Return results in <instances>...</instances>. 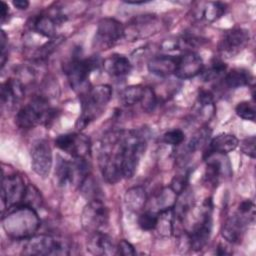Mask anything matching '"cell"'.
Returning <instances> with one entry per match:
<instances>
[{"mask_svg":"<svg viewBox=\"0 0 256 256\" xmlns=\"http://www.w3.org/2000/svg\"><path fill=\"white\" fill-rule=\"evenodd\" d=\"M212 200L207 198L201 208L198 222L193 229L186 234L187 244L194 251L202 250L208 243L212 231Z\"/></svg>","mask_w":256,"mask_h":256,"instance_id":"cell-8","label":"cell"},{"mask_svg":"<svg viewBox=\"0 0 256 256\" xmlns=\"http://www.w3.org/2000/svg\"><path fill=\"white\" fill-rule=\"evenodd\" d=\"M251 73L243 68H235L229 71L224 77V82L229 88H239L248 86L252 82Z\"/></svg>","mask_w":256,"mask_h":256,"instance_id":"cell-27","label":"cell"},{"mask_svg":"<svg viewBox=\"0 0 256 256\" xmlns=\"http://www.w3.org/2000/svg\"><path fill=\"white\" fill-rule=\"evenodd\" d=\"M12 4L19 10H25L29 6V1H27V0H14V1H12Z\"/></svg>","mask_w":256,"mask_h":256,"instance_id":"cell-43","label":"cell"},{"mask_svg":"<svg viewBox=\"0 0 256 256\" xmlns=\"http://www.w3.org/2000/svg\"><path fill=\"white\" fill-rule=\"evenodd\" d=\"M216 254H218V255H226V254H230V252H228L227 248L224 247L223 245H219L218 248H217Z\"/></svg>","mask_w":256,"mask_h":256,"instance_id":"cell-44","label":"cell"},{"mask_svg":"<svg viewBox=\"0 0 256 256\" xmlns=\"http://www.w3.org/2000/svg\"><path fill=\"white\" fill-rule=\"evenodd\" d=\"M187 183H188V176H186V175L175 176L172 179V181H171L170 188L178 196V195H180L182 192H184L186 190Z\"/></svg>","mask_w":256,"mask_h":256,"instance_id":"cell-38","label":"cell"},{"mask_svg":"<svg viewBox=\"0 0 256 256\" xmlns=\"http://www.w3.org/2000/svg\"><path fill=\"white\" fill-rule=\"evenodd\" d=\"M30 155L33 171L45 179L49 175L53 163L52 150L49 143L44 139L37 140L32 145Z\"/></svg>","mask_w":256,"mask_h":256,"instance_id":"cell-16","label":"cell"},{"mask_svg":"<svg viewBox=\"0 0 256 256\" xmlns=\"http://www.w3.org/2000/svg\"><path fill=\"white\" fill-rule=\"evenodd\" d=\"M124 37V25L115 18H102L97 25L93 46L99 50L109 49Z\"/></svg>","mask_w":256,"mask_h":256,"instance_id":"cell-12","label":"cell"},{"mask_svg":"<svg viewBox=\"0 0 256 256\" xmlns=\"http://www.w3.org/2000/svg\"><path fill=\"white\" fill-rule=\"evenodd\" d=\"M158 222V213L146 211L140 214L138 218V225L142 230L152 231L156 229Z\"/></svg>","mask_w":256,"mask_h":256,"instance_id":"cell-33","label":"cell"},{"mask_svg":"<svg viewBox=\"0 0 256 256\" xmlns=\"http://www.w3.org/2000/svg\"><path fill=\"white\" fill-rule=\"evenodd\" d=\"M161 28V20L155 14H142L133 17L124 26V37L128 41H138L150 37Z\"/></svg>","mask_w":256,"mask_h":256,"instance_id":"cell-10","label":"cell"},{"mask_svg":"<svg viewBox=\"0 0 256 256\" xmlns=\"http://www.w3.org/2000/svg\"><path fill=\"white\" fill-rule=\"evenodd\" d=\"M185 139V134L181 129H172L163 135V141L171 146L180 145Z\"/></svg>","mask_w":256,"mask_h":256,"instance_id":"cell-37","label":"cell"},{"mask_svg":"<svg viewBox=\"0 0 256 256\" xmlns=\"http://www.w3.org/2000/svg\"><path fill=\"white\" fill-rule=\"evenodd\" d=\"M146 145L147 139L143 131L123 130L122 172L124 179H129L135 174Z\"/></svg>","mask_w":256,"mask_h":256,"instance_id":"cell-5","label":"cell"},{"mask_svg":"<svg viewBox=\"0 0 256 256\" xmlns=\"http://www.w3.org/2000/svg\"><path fill=\"white\" fill-rule=\"evenodd\" d=\"M54 116L55 110L51 108L48 100L42 96H36L18 110L15 123L19 128L28 130L41 124H48Z\"/></svg>","mask_w":256,"mask_h":256,"instance_id":"cell-4","label":"cell"},{"mask_svg":"<svg viewBox=\"0 0 256 256\" xmlns=\"http://www.w3.org/2000/svg\"><path fill=\"white\" fill-rule=\"evenodd\" d=\"M27 185L23 177L13 173L2 176L1 182V202L2 212L10 207L20 205L23 202Z\"/></svg>","mask_w":256,"mask_h":256,"instance_id":"cell-13","label":"cell"},{"mask_svg":"<svg viewBox=\"0 0 256 256\" xmlns=\"http://www.w3.org/2000/svg\"><path fill=\"white\" fill-rule=\"evenodd\" d=\"M2 224L8 236L24 240L35 235L40 227V218L34 208L20 204L7 209V214L2 216Z\"/></svg>","mask_w":256,"mask_h":256,"instance_id":"cell-2","label":"cell"},{"mask_svg":"<svg viewBox=\"0 0 256 256\" xmlns=\"http://www.w3.org/2000/svg\"><path fill=\"white\" fill-rule=\"evenodd\" d=\"M255 144H256L255 136H250L241 142V144H240L241 151L245 155L254 159L255 158Z\"/></svg>","mask_w":256,"mask_h":256,"instance_id":"cell-39","label":"cell"},{"mask_svg":"<svg viewBox=\"0 0 256 256\" xmlns=\"http://www.w3.org/2000/svg\"><path fill=\"white\" fill-rule=\"evenodd\" d=\"M100 65L97 57L81 58L74 56L63 64V71L67 76L70 86L74 90L84 88L90 73Z\"/></svg>","mask_w":256,"mask_h":256,"instance_id":"cell-9","label":"cell"},{"mask_svg":"<svg viewBox=\"0 0 256 256\" xmlns=\"http://www.w3.org/2000/svg\"><path fill=\"white\" fill-rule=\"evenodd\" d=\"M22 253L25 255H69L71 251L70 243L60 237L40 234L33 235L23 240Z\"/></svg>","mask_w":256,"mask_h":256,"instance_id":"cell-6","label":"cell"},{"mask_svg":"<svg viewBox=\"0 0 256 256\" xmlns=\"http://www.w3.org/2000/svg\"><path fill=\"white\" fill-rule=\"evenodd\" d=\"M146 86L132 85L123 89L120 93V101L125 106H133L142 102Z\"/></svg>","mask_w":256,"mask_h":256,"instance_id":"cell-29","label":"cell"},{"mask_svg":"<svg viewBox=\"0 0 256 256\" xmlns=\"http://www.w3.org/2000/svg\"><path fill=\"white\" fill-rule=\"evenodd\" d=\"M179 56L174 55H158L149 60L147 67L149 72L160 77L175 74Z\"/></svg>","mask_w":256,"mask_h":256,"instance_id":"cell-21","label":"cell"},{"mask_svg":"<svg viewBox=\"0 0 256 256\" xmlns=\"http://www.w3.org/2000/svg\"><path fill=\"white\" fill-rule=\"evenodd\" d=\"M81 224L88 233L104 232L109 223V211L100 199L89 200L81 213Z\"/></svg>","mask_w":256,"mask_h":256,"instance_id":"cell-11","label":"cell"},{"mask_svg":"<svg viewBox=\"0 0 256 256\" xmlns=\"http://www.w3.org/2000/svg\"><path fill=\"white\" fill-rule=\"evenodd\" d=\"M249 40L250 34L247 29L231 28L223 33L218 44V50L225 57H233L247 46Z\"/></svg>","mask_w":256,"mask_h":256,"instance_id":"cell-15","label":"cell"},{"mask_svg":"<svg viewBox=\"0 0 256 256\" xmlns=\"http://www.w3.org/2000/svg\"><path fill=\"white\" fill-rule=\"evenodd\" d=\"M210 135H211V130L207 127H203L201 129H199L197 132L194 133V135L191 137L189 143H188V150L190 152H194V151H197L201 148H203L209 138H210Z\"/></svg>","mask_w":256,"mask_h":256,"instance_id":"cell-30","label":"cell"},{"mask_svg":"<svg viewBox=\"0 0 256 256\" xmlns=\"http://www.w3.org/2000/svg\"><path fill=\"white\" fill-rule=\"evenodd\" d=\"M88 175L89 166L86 159L73 158V160H67L58 156L55 167V177L58 185L80 186Z\"/></svg>","mask_w":256,"mask_h":256,"instance_id":"cell-7","label":"cell"},{"mask_svg":"<svg viewBox=\"0 0 256 256\" xmlns=\"http://www.w3.org/2000/svg\"><path fill=\"white\" fill-rule=\"evenodd\" d=\"M9 15V6L7 5L6 2L0 1V19L1 23H4Z\"/></svg>","mask_w":256,"mask_h":256,"instance_id":"cell-42","label":"cell"},{"mask_svg":"<svg viewBox=\"0 0 256 256\" xmlns=\"http://www.w3.org/2000/svg\"><path fill=\"white\" fill-rule=\"evenodd\" d=\"M196 112L198 116L204 120H209L214 112L215 106L213 102V95L209 91H201L196 102Z\"/></svg>","mask_w":256,"mask_h":256,"instance_id":"cell-28","label":"cell"},{"mask_svg":"<svg viewBox=\"0 0 256 256\" xmlns=\"http://www.w3.org/2000/svg\"><path fill=\"white\" fill-rule=\"evenodd\" d=\"M125 3L127 4H132V5H139V4H145L149 1H144V0H141V1H130V0H127V1H124Z\"/></svg>","mask_w":256,"mask_h":256,"instance_id":"cell-45","label":"cell"},{"mask_svg":"<svg viewBox=\"0 0 256 256\" xmlns=\"http://www.w3.org/2000/svg\"><path fill=\"white\" fill-rule=\"evenodd\" d=\"M157 105V96L154 92V90L151 87H147L145 89L144 98L141 102V107L146 112H151L155 109Z\"/></svg>","mask_w":256,"mask_h":256,"instance_id":"cell-36","label":"cell"},{"mask_svg":"<svg viewBox=\"0 0 256 256\" xmlns=\"http://www.w3.org/2000/svg\"><path fill=\"white\" fill-rule=\"evenodd\" d=\"M66 20V16L58 9H49L33 18L31 27L44 37L54 38L58 27Z\"/></svg>","mask_w":256,"mask_h":256,"instance_id":"cell-17","label":"cell"},{"mask_svg":"<svg viewBox=\"0 0 256 256\" xmlns=\"http://www.w3.org/2000/svg\"><path fill=\"white\" fill-rule=\"evenodd\" d=\"M7 35L5 34V32L2 30L1 31V36H0V49H1V66L3 67L5 65L6 59H7Z\"/></svg>","mask_w":256,"mask_h":256,"instance_id":"cell-41","label":"cell"},{"mask_svg":"<svg viewBox=\"0 0 256 256\" xmlns=\"http://www.w3.org/2000/svg\"><path fill=\"white\" fill-rule=\"evenodd\" d=\"M236 114L244 119L249 121H255V106L254 103L249 101H242L239 102L235 108Z\"/></svg>","mask_w":256,"mask_h":256,"instance_id":"cell-35","label":"cell"},{"mask_svg":"<svg viewBox=\"0 0 256 256\" xmlns=\"http://www.w3.org/2000/svg\"><path fill=\"white\" fill-rule=\"evenodd\" d=\"M226 9V5L222 2H206L200 4V7L195 11V15L201 20L214 22L223 16Z\"/></svg>","mask_w":256,"mask_h":256,"instance_id":"cell-25","label":"cell"},{"mask_svg":"<svg viewBox=\"0 0 256 256\" xmlns=\"http://www.w3.org/2000/svg\"><path fill=\"white\" fill-rule=\"evenodd\" d=\"M122 143L123 130L106 133L100 143L99 167L103 178L110 184H115L123 179Z\"/></svg>","mask_w":256,"mask_h":256,"instance_id":"cell-1","label":"cell"},{"mask_svg":"<svg viewBox=\"0 0 256 256\" xmlns=\"http://www.w3.org/2000/svg\"><path fill=\"white\" fill-rule=\"evenodd\" d=\"M102 66L107 74L112 77H123L128 75L132 70V64L130 60L122 54H112L107 57Z\"/></svg>","mask_w":256,"mask_h":256,"instance_id":"cell-23","label":"cell"},{"mask_svg":"<svg viewBox=\"0 0 256 256\" xmlns=\"http://www.w3.org/2000/svg\"><path fill=\"white\" fill-rule=\"evenodd\" d=\"M124 202L130 211L139 212L147 202V193L142 186L131 187L124 195Z\"/></svg>","mask_w":256,"mask_h":256,"instance_id":"cell-26","label":"cell"},{"mask_svg":"<svg viewBox=\"0 0 256 256\" xmlns=\"http://www.w3.org/2000/svg\"><path fill=\"white\" fill-rule=\"evenodd\" d=\"M254 218L237 211L234 215L230 216L222 226L221 234L223 238L230 243H239L247 229V226Z\"/></svg>","mask_w":256,"mask_h":256,"instance_id":"cell-18","label":"cell"},{"mask_svg":"<svg viewBox=\"0 0 256 256\" xmlns=\"http://www.w3.org/2000/svg\"><path fill=\"white\" fill-rule=\"evenodd\" d=\"M136 251L134 246L125 239H122L117 244V255H124V256H131L135 255Z\"/></svg>","mask_w":256,"mask_h":256,"instance_id":"cell-40","label":"cell"},{"mask_svg":"<svg viewBox=\"0 0 256 256\" xmlns=\"http://www.w3.org/2000/svg\"><path fill=\"white\" fill-rule=\"evenodd\" d=\"M204 63L199 54L194 51L179 55L175 75L180 79H190L202 73Z\"/></svg>","mask_w":256,"mask_h":256,"instance_id":"cell-19","label":"cell"},{"mask_svg":"<svg viewBox=\"0 0 256 256\" xmlns=\"http://www.w3.org/2000/svg\"><path fill=\"white\" fill-rule=\"evenodd\" d=\"M206 160H209L206 167V179L208 182L215 184L218 182L220 176L223 172V163L220 160L210 159L207 158Z\"/></svg>","mask_w":256,"mask_h":256,"instance_id":"cell-31","label":"cell"},{"mask_svg":"<svg viewBox=\"0 0 256 256\" xmlns=\"http://www.w3.org/2000/svg\"><path fill=\"white\" fill-rule=\"evenodd\" d=\"M239 145V140L233 134L222 133L215 136L208 145V150L205 152L204 158L206 159L210 155L220 154L224 155L235 150Z\"/></svg>","mask_w":256,"mask_h":256,"instance_id":"cell-22","label":"cell"},{"mask_svg":"<svg viewBox=\"0 0 256 256\" xmlns=\"http://www.w3.org/2000/svg\"><path fill=\"white\" fill-rule=\"evenodd\" d=\"M24 93V86L18 79H8L1 87L2 104L7 107H12L21 100Z\"/></svg>","mask_w":256,"mask_h":256,"instance_id":"cell-24","label":"cell"},{"mask_svg":"<svg viewBox=\"0 0 256 256\" xmlns=\"http://www.w3.org/2000/svg\"><path fill=\"white\" fill-rule=\"evenodd\" d=\"M226 71V65L221 61H215L211 64V66L202 71L201 75L204 81H213L219 78Z\"/></svg>","mask_w":256,"mask_h":256,"instance_id":"cell-32","label":"cell"},{"mask_svg":"<svg viewBox=\"0 0 256 256\" xmlns=\"http://www.w3.org/2000/svg\"><path fill=\"white\" fill-rule=\"evenodd\" d=\"M41 203H42V198L39 190L35 186L28 184L22 204L30 206L36 210V207L41 206Z\"/></svg>","mask_w":256,"mask_h":256,"instance_id":"cell-34","label":"cell"},{"mask_svg":"<svg viewBox=\"0 0 256 256\" xmlns=\"http://www.w3.org/2000/svg\"><path fill=\"white\" fill-rule=\"evenodd\" d=\"M55 145L73 158L86 159L91 152L90 138L82 133L61 134L55 139Z\"/></svg>","mask_w":256,"mask_h":256,"instance_id":"cell-14","label":"cell"},{"mask_svg":"<svg viewBox=\"0 0 256 256\" xmlns=\"http://www.w3.org/2000/svg\"><path fill=\"white\" fill-rule=\"evenodd\" d=\"M86 247L93 255H117V246L105 232L90 233Z\"/></svg>","mask_w":256,"mask_h":256,"instance_id":"cell-20","label":"cell"},{"mask_svg":"<svg viewBox=\"0 0 256 256\" xmlns=\"http://www.w3.org/2000/svg\"><path fill=\"white\" fill-rule=\"evenodd\" d=\"M112 96L109 85L101 84L87 90L81 97V113L76 121L78 130L84 129L104 112Z\"/></svg>","mask_w":256,"mask_h":256,"instance_id":"cell-3","label":"cell"}]
</instances>
